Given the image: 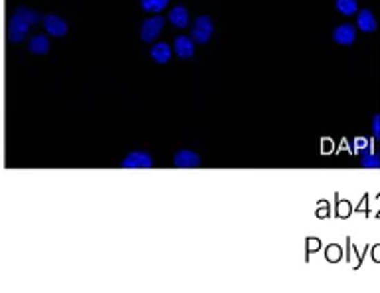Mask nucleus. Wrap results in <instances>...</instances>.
<instances>
[{"mask_svg":"<svg viewBox=\"0 0 380 293\" xmlns=\"http://www.w3.org/2000/svg\"><path fill=\"white\" fill-rule=\"evenodd\" d=\"M363 157H361V164L366 167V169H379L380 167V157L379 155H374V153H370L368 149H365L363 153H361Z\"/></svg>","mask_w":380,"mask_h":293,"instance_id":"obj_16","label":"nucleus"},{"mask_svg":"<svg viewBox=\"0 0 380 293\" xmlns=\"http://www.w3.org/2000/svg\"><path fill=\"white\" fill-rule=\"evenodd\" d=\"M121 167L123 169H153V157L145 151H133L121 161Z\"/></svg>","mask_w":380,"mask_h":293,"instance_id":"obj_4","label":"nucleus"},{"mask_svg":"<svg viewBox=\"0 0 380 293\" xmlns=\"http://www.w3.org/2000/svg\"><path fill=\"white\" fill-rule=\"evenodd\" d=\"M167 20L178 30H184L190 24V16L189 10H187V6H182V4H178L175 6L169 15H167Z\"/></svg>","mask_w":380,"mask_h":293,"instance_id":"obj_10","label":"nucleus"},{"mask_svg":"<svg viewBox=\"0 0 380 293\" xmlns=\"http://www.w3.org/2000/svg\"><path fill=\"white\" fill-rule=\"evenodd\" d=\"M335 6L343 16H352L359 12V2L357 0H335Z\"/></svg>","mask_w":380,"mask_h":293,"instance_id":"obj_15","label":"nucleus"},{"mask_svg":"<svg viewBox=\"0 0 380 293\" xmlns=\"http://www.w3.org/2000/svg\"><path fill=\"white\" fill-rule=\"evenodd\" d=\"M333 40L341 46H351L357 40V28L351 24H341L333 30Z\"/></svg>","mask_w":380,"mask_h":293,"instance_id":"obj_9","label":"nucleus"},{"mask_svg":"<svg viewBox=\"0 0 380 293\" xmlns=\"http://www.w3.org/2000/svg\"><path fill=\"white\" fill-rule=\"evenodd\" d=\"M354 149H357L359 153H363L365 149H368V139H365V137H357V139H354Z\"/></svg>","mask_w":380,"mask_h":293,"instance_id":"obj_17","label":"nucleus"},{"mask_svg":"<svg viewBox=\"0 0 380 293\" xmlns=\"http://www.w3.org/2000/svg\"><path fill=\"white\" fill-rule=\"evenodd\" d=\"M50 48H52V44H50L46 34H36L28 42V52L34 56H46L50 52Z\"/></svg>","mask_w":380,"mask_h":293,"instance_id":"obj_12","label":"nucleus"},{"mask_svg":"<svg viewBox=\"0 0 380 293\" xmlns=\"http://www.w3.org/2000/svg\"><path fill=\"white\" fill-rule=\"evenodd\" d=\"M212 36H214V22H212V18L206 15L196 16L194 24H192V30H190V38L196 44H208Z\"/></svg>","mask_w":380,"mask_h":293,"instance_id":"obj_1","label":"nucleus"},{"mask_svg":"<svg viewBox=\"0 0 380 293\" xmlns=\"http://www.w3.org/2000/svg\"><path fill=\"white\" fill-rule=\"evenodd\" d=\"M42 24L44 30L48 32V36H54V38H61L68 34V22L58 15H48L42 18Z\"/></svg>","mask_w":380,"mask_h":293,"instance_id":"obj_5","label":"nucleus"},{"mask_svg":"<svg viewBox=\"0 0 380 293\" xmlns=\"http://www.w3.org/2000/svg\"><path fill=\"white\" fill-rule=\"evenodd\" d=\"M357 28L361 32H366V34L377 30V16L372 15V10L365 8V10L357 12Z\"/></svg>","mask_w":380,"mask_h":293,"instance_id":"obj_11","label":"nucleus"},{"mask_svg":"<svg viewBox=\"0 0 380 293\" xmlns=\"http://www.w3.org/2000/svg\"><path fill=\"white\" fill-rule=\"evenodd\" d=\"M30 24H26L22 18H18L16 15L10 16V20H8V28H6V34H8V40L10 42H15V44H20V42H24L26 38H28V32H30Z\"/></svg>","mask_w":380,"mask_h":293,"instance_id":"obj_3","label":"nucleus"},{"mask_svg":"<svg viewBox=\"0 0 380 293\" xmlns=\"http://www.w3.org/2000/svg\"><path fill=\"white\" fill-rule=\"evenodd\" d=\"M173 162H175V167H178V169H196V167L202 164L200 157L194 151H189V149H180L175 157H173Z\"/></svg>","mask_w":380,"mask_h":293,"instance_id":"obj_6","label":"nucleus"},{"mask_svg":"<svg viewBox=\"0 0 380 293\" xmlns=\"http://www.w3.org/2000/svg\"><path fill=\"white\" fill-rule=\"evenodd\" d=\"M143 10L151 15H159L162 10H167V6L171 4V0H139Z\"/></svg>","mask_w":380,"mask_h":293,"instance_id":"obj_13","label":"nucleus"},{"mask_svg":"<svg viewBox=\"0 0 380 293\" xmlns=\"http://www.w3.org/2000/svg\"><path fill=\"white\" fill-rule=\"evenodd\" d=\"M15 15L18 16V18H22L26 24H30V26H34V24H38L40 22V15L34 10V8H28V6H18L15 10Z\"/></svg>","mask_w":380,"mask_h":293,"instance_id":"obj_14","label":"nucleus"},{"mask_svg":"<svg viewBox=\"0 0 380 293\" xmlns=\"http://www.w3.org/2000/svg\"><path fill=\"white\" fill-rule=\"evenodd\" d=\"M162 28H164V18H162L161 15H153L151 18H146L145 22H143L139 36H141L143 42L153 44V42L161 36Z\"/></svg>","mask_w":380,"mask_h":293,"instance_id":"obj_2","label":"nucleus"},{"mask_svg":"<svg viewBox=\"0 0 380 293\" xmlns=\"http://www.w3.org/2000/svg\"><path fill=\"white\" fill-rule=\"evenodd\" d=\"M151 59L155 62V64H159V66H164V64H169L171 58H173V48L171 44H167V42H157V44L151 46Z\"/></svg>","mask_w":380,"mask_h":293,"instance_id":"obj_8","label":"nucleus"},{"mask_svg":"<svg viewBox=\"0 0 380 293\" xmlns=\"http://www.w3.org/2000/svg\"><path fill=\"white\" fill-rule=\"evenodd\" d=\"M372 131H374V137L380 139V115H374L372 119Z\"/></svg>","mask_w":380,"mask_h":293,"instance_id":"obj_18","label":"nucleus"},{"mask_svg":"<svg viewBox=\"0 0 380 293\" xmlns=\"http://www.w3.org/2000/svg\"><path fill=\"white\" fill-rule=\"evenodd\" d=\"M194 52H196V42L190 38V36H184V34H180V36H176L175 38V54L180 59H190L194 56Z\"/></svg>","mask_w":380,"mask_h":293,"instance_id":"obj_7","label":"nucleus"}]
</instances>
